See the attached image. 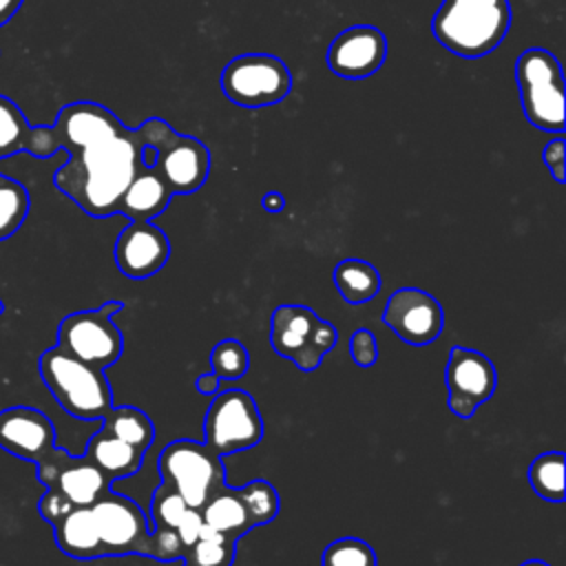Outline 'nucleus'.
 Returning <instances> with one entry per match:
<instances>
[{"label": "nucleus", "instance_id": "nucleus-1", "mask_svg": "<svg viewBox=\"0 0 566 566\" xmlns=\"http://www.w3.org/2000/svg\"><path fill=\"white\" fill-rule=\"evenodd\" d=\"M51 128L57 150L69 153L53 175L55 188L91 217L117 214L124 190L144 168V122L126 128L106 106L82 99L62 106Z\"/></svg>", "mask_w": 566, "mask_h": 566}, {"label": "nucleus", "instance_id": "nucleus-2", "mask_svg": "<svg viewBox=\"0 0 566 566\" xmlns=\"http://www.w3.org/2000/svg\"><path fill=\"white\" fill-rule=\"evenodd\" d=\"M511 27L509 0H442L431 18L433 38L453 55H489Z\"/></svg>", "mask_w": 566, "mask_h": 566}, {"label": "nucleus", "instance_id": "nucleus-3", "mask_svg": "<svg viewBox=\"0 0 566 566\" xmlns=\"http://www.w3.org/2000/svg\"><path fill=\"white\" fill-rule=\"evenodd\" d=\"M38 374L55 402L77 420H102L113 407V391L104 369L77 360L57 347L40 354Z\"/></svg>", "mask_w": 566, "mask_h": 566}, {"label": "nucleus", "instance_id": "nucleus-4", "mask_svg": "<svg viewBox=\"0 0 566 566\" xmlns=\"http://www.w3.org/2000/svg\"><path fill=\"white\" fill-rule=\"evenodd\" d=\"M515 80L524 117L539 130H564V75L559 60L539 46L520 53Z\"/></svg>", "mask_w": 566, "mask_h": 566}, {"label": "nucleus", "instance_id": "nucleus-5", "mask_svg": "<svg viewBox=\"0 0 566 566\" xmlns=\"http://www.w3.org/2000/svg\"><path fill=\"white\" fill-rule=\"evenodd\" d=\"M157 467L161 482L170 484L190 509H201L226 486L223 460L206 442L172 440L161 449Z\"/></svg>", "mask_w": 566, "mask_h": 566}, {"label": "nucleus", "instance_id": "nucleus-6", "mask_svg": "<svg viewBox=\"0 0 566 566\" xmlns=\"http://www.w3.org/2000/svg\"><path fill=\"white\" fill-rule=\"evenodd\" d=\"M124 310L122 301H106L97 310H82L64 316L57 325V349L97 369L115 365L124 349V338L113 316Z\"/></svg>", "mask_w": 566, "mask_h": 566}, {"label": "nucleus", "instance_id": "nucleus-7", "mask_svg": "<svg viewBox=\"0 0 566 566\" xmlns=\"http://www.w3.org/2000/svg\"><path fill=\"white\" fill-rule=\"evenodd\" d=\"M338 340L332 323L318 318L307 305H279L270 321L272 349L290 358L301 371H314Z\"/></svg>", "mask_w": 566, "mask_h": 566}, {"label": "nucleus", "instance_id": "nucleus-8", "mask_svg": "<svg viewBox=\"0 0 566 566\" xmlns=\"http://www.w3.org/2000/svg\"><path fill=\"white\" fill-rule=\"evenodd\" d=\"M223 95L241 108H265L292 91L290 66L270 53H243L221 71Z\"/></svg>", "mask_w": 566, "mask_h": 566}, {"label": "nucleus", "instance_id": "nucleus-9", "mask_svg": "<svg viewBox=\"0 0 566 566\" xmlns=\"http://www.w3.org/2000/svg\"><path fill=\"white\" fill-rule=\"evenodd\" d=\"M148 142L157 146L155 172L166 181L172 195L197 192L210 172V150L190 135L175 133L166 119L148 117Z\"/></svg>", "mask_w": 566, "mask_h": 566}, {"label": "nucleus", "instance_id": "nucleus-10", "mask_svg": "<svg viewBox=\"0 0 566 566\" xmlns=\"http://www.w3.org/2000/svg\"><path fill=\"white\" fill-rule=\"evenodd\" d=\"M263 438V418L254 398L243 389L212 396L203 418V442L223 455L248 451Z\"/></svg>", "mask_w": 566, "mask_h": 566}, {"label": "nucleus", "instance_id": "nucleus-11", "mask_svg": "<svg viewBox=\"0 0 566 566\" xmlns=\"http://www.w3.org/2000/svg\"><path fill=\"white\" fill-rule=\"evenodd\" d=\"M104 557L144 555L150 535V522L139 504L122 493L106 491L91 504Z\"/></svg>", "mask_w": 566, "mask_h": 566}, {"label": "nucleus", "instance_id": "nucleus-12", "mask_svg": "<svg viewBox=\"0 0 566 566\" xmlns=\"http://www.w3.org/2000/svg\"><path fill=\"white\" fill-rule=\"evenodd\" d=\"M444 380L451 413L467 420L493 396L497 387V371L482 352L458 345L449 352Z\"/></svg>", "mask_w": 566, "mask_h": 566}, {"label": "nucleus", "instance_id": "nucleus-13", "mask_svg": "<svg viewBox=\"0 0 566 566\" xmlns=\"http://www.w3.org/2000/svg\"><path fill=\"white\" fill-rule=\"evenodd\" d=\"M382 323L407 345L424 347L444 327L442 305L420 287H398L385 303Z\"/></svg>", "mask_w": 566, "mask_h": 566}, {"label": "nucleus", "instance_id": "nucleus-14", "mask_svg": "<svg viewBox=\"0 0 566 566\" xmlns=\"http://www.w3.org/2000/svg\"><path fill=\"white\" fill-rule=\"evenodd\" d=\"M35 467L38 480L46 489L57 491L73 506H91L97 497L111 491V480L88 458H75L62 447H53Z\"/></svg>", "mask_w": 566, "mask_h": 566}, {"label": "nucleus", "instance_id": "nucleus-15", "mask_svg": "<svg viewBox=\"0 0 566 566\" xmlns=\"http://www.w3.org/2000/svg\"><path fill=\"white\" fill-rule=\"evenodd\" d=\"M387 57V38L378 27L354 24L327 46V66L343 80H365L380 71Z\"/></svg>", "mask_w": 566, "mask_h": 566}, {"label": "nucleus", "instance_id": "nucleus-16", "mask_svg": "<svg viewBox=\"0 0 566 566\" xmlns=\"http://www.w3.org/2000/svg\"><path fill=\"white\" fill-rule=\"evenodd\" d=\"M113 256L117 270L133 281L150 279L157 274L168 256H170V241L161 228L150 221H130L115 241Z\"/></svg>", "mask_w": 566, "mask_h": 566}, {"label": "nucleus", "instance_id": "nucleus-17", "mask_svg": "<svg viewBox=\"0 0 566 566\" xmlns=\"http://www.w3.org/2000/svg\"><path fill=\"white\" fill-rule=\"evenodd\" d=\"M53 447L55 427L40 409L15 405L0 411V449L38 464Z\"/></svg>", "mask_w": 566, "mask_h": 566}, {"label": "nucleus", "instance_id": "nucleus-18", "mask_svg": "<svg viewBox=\"0 0 566 566\" xmlns=\"http://www.w3.org/2000/svg\"><path fill=\"white\" fill-rule=\"evenodd\" d=\"M57 548L73 559H99L102 542L91 506H75L57 517L53 524Z\"/></svg>", "mask_w": 566, "mask_h": 566}, {"label": "nucleus", "instance_id": "nucleus-19", "mask_svg": "<svg viewBox=\"0 0 566 566\" xmlns=\"http://www.w3.org/2000/svg\"><path fill=\"white\" fill-rule=\"evenodd\" d=\"M172 197L166 181L153 168H142L124 190L117 214L130 221H150L168 208Z\"/></svg>", "mask_w": 566, "mask_h": 566}, {"label": "nucleus", "instance_id": "nucleus-20", "mask_svg": "<svg viewBox=\"0 0 566 566\" xmlns=\"http://www.w3.org/2000/svg\"><path fill=\"white\" fill-rule=\"evenodd\" d=\"M84 458H88L111 482L130 478L142 469L144 453L119 440L117 436L99 429L86 442Z\"/></svg>", "mask_w": 566, "mask_h": 566}, {"label": "nucleus", "instance_id": "nucleus-21", "mask_svg": "<svg viewBox=\"0 0 566 566\" xmlns=\"http://www.w3.org/2000/svg\"><path fill=\"white\" fill-rule=\"evenodd\" d=\"M199 511L206 526L232 539H239L243 533L254 528L248 509L239 497V491L228 484L221 491H217Z\"/></svg>", "mask_w": 566, "mask_h": 566}, {"label": "nucleus", "instance_id": "nucleus-22", "mask_svg": "<svg viewBox=\"0 0 566 566\" xmlns=\"http://www.w3.org/2000/svg\"><path fill=\"white\" fill-rule=\"evenodd\" d=\"M332 279H334L340 296L352 305L371 301L380 292L378 270L363 259H343L334 268Z\"/></svg>", "mask_w": 566, "mask_h": 566}, {"label": "nucleus", "instance_id": "nucleus-23", "mask_svg": "<svg viewBox=\"0 0 566 566\" xmlns=\"http://www.w3.org/2000/svg\"><path fill=\"white\" fill-rule=\"evenodd\" d=\"M102 429L117 436L119 440L128 442L130 447H135L142 453L155 440L153 420L146 416V411H142L139 407H130V405H122V407L113 405L106 411V416L102 418Z\"/></svg>", "mask_w": 566, "mask_h": 566}, {"label": "nucleus", "instance_id": "nucleus-24", "mask_svg": "<svg viewBox=\"0 0 566 566\" xmlns=\"http://www.w3.org/2000/svg\"><path fill=\"white\" fill-rule=\"evenodd\" d=\"M237 555V539L212 531L203 524L201 535L186 548L184 564L190 566H232Z\"/></svg>", "mask_w": 566, "mask_h": 566}, {"label": "nucleus", "instance_id": "nucleus-25", "mask_svg": "<svg viewBox=\"0 0 566 566\" xmlns=\"http://www.w3.org/2000/svg\"><path fill=\"white\" fill-rule=\"evenodd\" d=\"M528 482L531 489L548 502L564 500V453L548 451L537 455L528 464Z\"/></svg>", "mask_w": 566, "mask_h": 566}, {"label": "nucleus", "instance_id": "nucleus-26", "mask_svg": "<svg viewBox=\"0 0 566 566\" xmlns=\"http://www.w3.org/2000/svg\"><path fill=\"white\" fill-rule=\"evenodd\" d=\"M29 208V190L18 179L0 172V241H7L20 230Z\"/></svg>", "mask_w": 566, "mask_h": 566}, {"label": "nucleus", "instance_id": "nucleus-27", "mask_svg": "<svg viewBox=\"0 0 566 566\" xmlns=\"http://www.w3.org/2000/svg\"><path fill=\"white\" fill-rule=\"evenodd\" d=\"M31 124L20 111V106L0 95V159L24 153L29 137H31Z\"/></svg>", "mask_w": 566, "mask_h": 566}, {"label": "nucleus", "instance_id": "nucleus-28", "mask_svg": "<svg viewBox=\"0 0 566 566\" xmlns=\"http://www.w3.org/2000/svg\"><path fill=\"white\" fill-rule=\"evenodd\" d=\"M237 491L254 528L270 524L279 515V493L268 480H252Z\"/></svg>", "mask_w": 566, "mask_h": 566}, {"label": "nucleus", "instance_id": "nucleus-29", "mask_svg": "<svg viewBox=\"0 0 566 566\" xmlns=\"http://www.w3.org/2000/svg\"><path fill=\"white\" fill-rule=\"evenodd\" d=\"M210 367L221 380H237L248 371L250 354L241 340L223 338L210 352Z\"/></svg>", "mask_w": 566, "mask_h": 566}, {"label": "nucleus", "instance_id": "nucleus-30", "mask_svg": "<svg viewBox=\"0 0 566 566\" xmlns=\"http://www.w3.org/2000/svg\"><path fill=\"white\" fill-rule=\"evenodd\" d=\"M321 566H376V551L358 537H340L323 551Z\"/></svg>", "mask_w": 566, "mask_h": 566}, {"label": "nucleus", "instance_id": "nucleus-31", "mask_svg": "<svg viewBox=\"0 0 566 566\" xmlns=\"http://www.w3.org/2000/svg\"><path fill=\"white\" fill-rule=\"evenodd\" d=\"M190 506L186 504V500L166 482H161L150 497V528L157 526H166V528H177V524L181 522V517L186 515Z\"/></svg>", "mask_w": 566, "mask_h": 566}, {"label": "nucleus", "instance_id": "nucleus-32", "mask_svg": "<svg viewBox=\"0 0 566 566\" xmlns=\"http://www.w3.org/2000/svg\"><path fill=\"white\" fill-rule=\"evenodd\" d=\"M184 553H186V546L175 528H166V526L150 528L146 557L157 562H175V559H184Z\"/></svg>", "mask_w": 566, "mask_h": 566}, {"label": "nucleus", "instance_id": "nucleus-33", "mask_svg": "<svg viewBox=\"0 0 566 566\" xmlns=\"http://www.w3.org/2000/svg\"><path fill=\"white\" fill-rule=\"evenodd\" d=\"M349 356L358 367H374L378 360V340L369 329H356L349 336Z\"/></svg>", "mask_w": 566, "mask_h": 566}, {"label": "nucleus", "instance_id": "nucleus-34", "mask_svg": "<svg viewBox=\"0 0 566 566\" xmlns=\"http://www.w3.org/2000/svg\"><path fill=\"white\" fill-rule=\"evenodd\" d=\"M542 159H544L546 168L551 170L553 179L564 184V179H566V146H564V137L551 139L544 146V150H542Z\"/></svg>", "mask_w": 566, "mask_h": 566}, {"label": "nucleus", "instance_id": "nucleus-35", "mask_svg": "<svg viewBox=\"0 0 566 566\" xmlns=\"http://www.w3.org/2000/svg\"><path fill=\"white\" fill-rule=\"evenodd\" d=\"M201 528H203V517H201V511L199 509H188L186 515L181 517V522L177 524V533L184 542V546L188 548L199 535H201Z\"/></svg>", "mask_w": 566, "mask_h": 566}, {"label": "nucleus", "instance_id": "nucleus-36", "mask_svg": "<svg viewBox=\"0 0 566 566\" xmlns=\"http://www.w3.org/2000/svg\"><path fill=\"white\" fill-rule=\"evenodd\" d=\"M219 385H221V378L214 374V371H206L201 374L197 380H195V389L201 394V396H217L219 394Z\"/></svg>", "mask_w": 566, "mask_h": 566}, {"label": "nucleus", "instance_id": "nucleus-37", "mask_svg": "<svg viewBox=\"0 0 566 566\" xmlns=\"http://www.w3.org/2000/svg\"><path fill=\"white\" fill-rule=\"evenodd\" d=\"M24 0H0V27L7 24L15 13L18 9L22 7Z\"/></svg>", "mask_w": 566, "mask_h": 566}, {"label": "nucleus", "instance_id": "nucleus-38", "mask_svg": "<svg viewBox=\"0 0 566 566\" xmlns=\"http://www.w3.org/2000/svg\"><path fill=\"white\" fill-rule=\"evenodd\" d=\"M261 206L268 210V212H281L285 208V197L279 195V192H268L263 199H261Z\"/></svg>", "mask_w": 566, "mask_h": 566}, {"label": "nucleus", "instance_id": "nucleus-39", "mask_svg": "<svg viewBox=\"0 0 566 566\" xmlns=\"http://www.w3.org/2000/svg\"><path fill=\"white\" fill-rule=\"evenodd\" d=\"M520 566H551V564H546V562H542V559H528V562H524V564H520Z\"/></svg>", "mask_w": 566, "mask_h": 566}, {"label": "nucleus", "instance_id": "nucleus-40", "mask_svg": "<svg viewBox=\"0 0 566 566\" xmlns=\"http://www.w3.org/2000/svg\"><path fill=\"white\" fill-rule=\"evenodd\" d=\"M4 312V303H2V298H0V314Z\"/></svg>", "mask_w": 566, "mask_h": 566}, {"label": "nucleus", "instance_id": "nucleus-41", "mask_svg": "<svg viewBox=\"0 0 566 566\" xmlns=\"http://www.w3.org/2000/svg\"><path fill=\"white\" fill-rule=\"evenodd\" d=\"M184 566H190V564H184Z\"/></svg>", "mask_w": 566, "mask_h": 566}]
</instances>
